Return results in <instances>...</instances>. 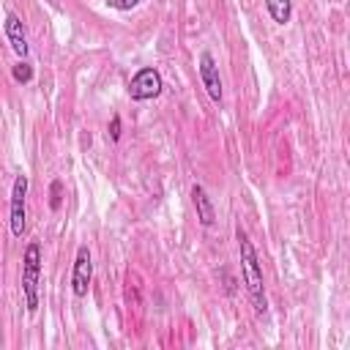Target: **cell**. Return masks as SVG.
Here are the masks:
<instances>
[{
    "label": "cell",
    "mask_w": 350,
    "mask_h": 350,
    "mask_svg": "<svg viewBox=\"0 0 350 350\" xmlns=\"http://www.w3.org/2000/svg\"><path fill=\"white\" fill-rule=\"evenodd\" d=\"M238 249H241V273L246 282V290L252 295V304L260 314L268 312V298H265V284H262V271H260V260L257 252L249 241V235L243 230H238Z\"/></svg>",
    "instance_id": "1"
},
{
    "label": "cell",
    "mask_w": 350,
    "mask_h": 350,
    "mask_svg": "<svg viewBox=\"0 0 350 350\" xmlns=\"http://www.w3.org/2000/svg\"><path fill=\"white\" fill-rule=\"evenodd\" d=\"M38 282H41V246L33 241L25 246V257H22V295L27 312L38 309Z\"/></svg>",
    "instance_id": "2"
},
{
    "label": "cell",
    "mask_w": 350,
    "mask_h": 350,
    "mask_svg": "<svg viewBox=\"0 0 350 350\" xmlns=\"http://www.w3.org/2000/svg\"><path fill=\"white\" fill-rule=\"evenodd\" d=\"M161 88H164L161 74H159L156 68L145 66V68H139V71L131 77V82H129V96H131L134 101H150V98H156V96L161 93Z\"/></svg>",
    "instance_id": "3"
},
{
    "label": "cell",
    "mask_w": 350,
    "mask_h": 350,
    "mask_svg": "<svg viewBox=\"0 0 350 350\" xmlns=\"http://www.w3.org/2000/svg\"><path fill=\"white\" fill-rule=\"evenodd\" d=\"M90 279H93V260H90V249L79 246L77 257H74V268H71V290L77 298H85L90 290Z\"/></svg>",
    "instance_id": "4"
},
{
    "label": "cell",
    "mask_w": 350,
    "mask_h": 350,
    "mask_svg": "<svg viewBox=\"0 0 350 350\" xmlns=\"http://www.w3.org/2000/svg\"><path fill=\"white\" fill-rule=\"evenodd\" d=\"M25 197H27V175H16L11 186V235L22 238L25 232Z\"/></svg>",
    "instance_id": "5"
},
{
    "label": "cell",
    "mask_w": 350,
    "mask_h": 350,
    "mask_svg": "<svg viewBox=\"0 0 350 350\" xmlns=\"http://www.w3.org/2000/svg\"><path fill=\"white\" fill-rule=\"evenodd\" d=\"M200 79H202V88L208 90V96L216 101V104H221V77H219V66H216V60H213V55L211 52H202L200 55Z\"/></svg>",
    "instance_id": "6"
},
{
    "label": "cell",
    "mask_w": 350,
    "mask_h": 350,
    "mask_svg": "<svg viewBox=\"0 0 350 350\" xmlns=\"http://www.w3.org/2000/svg\"><path fill=\"white\" fill-rule=\"evenodd\" d=\"M3 27H5V38H8L11 49H14L19 57H27V49H30V46H27V33H25L22 19H19L14 11H8V14H5Z\"/></svg>",
    "instance_id": "7"
},
{
    "label": "cell",
    "mask_w": 350,
    "mask_h": 350,
    "mask_svg": "<svg viewBox=\"0 0 350 350\" xmlns=\"http://www.w3.org/2000/svg\"><path fill=\"white\" fill-rule=\"evenodd\" d=\"M191 200H194V208H197V219H200V224H202V227H211V224L216 221V211H213V202H211V197L205 194V189H202L200 183H194V186H191Z\"/></svg>",
    "instance_id": "8"
},
{
    "label": "cell",
    "mask_w": 350,
    "mask_h": 350,
    "mask_svg": "<svg viewBox=\"0 0 350 350\" xmlns=\"http://www.w3.org/2000/svg\"><path fill=\"white\" fill-rule=\"evenodd\" d=\"M265 8L276 25H287L293 16V0H265Z\"/></svg>",
    "instance_id": "9"
},
{
    "label": "cell",
    "mask_w": 350,
    "mask_h": 350,
    "mask_svg": "<svg viewBox=\"0 0 350 350\" xmlns=\"http://www.w3.org/2000/svg\"><path fill=\"white\" fill-rule=\"evenodd\" d=\"M11 77H14L16 82H30V79H33V66L25 63V60H19V63L11 68Z\"/></svg>",
    "instance_id": "10"
},
{
    "label": "cell",
    "mask_w": 350,
    "mask_h": 350,
    "mask_svg": "<svg viewBox=\"0 0 350 350\" xmlns=\"http://www.w3.org/2000/svg\"><path fill=\"white\" fill-rule=\"evenodd\" d=\"M60 189H63V183L60 180H52V186H49V208L52 211L60 208Z\"/></svg>",
    "instance_id": "11"
},
{
    "label": "cell",
    "mask_w": 350,
    "mask_h": 350,
    "mask_svg": "<svg viewBox=\"0 0 350 350\" xmlns=\"http://www.w3.org/2000/svg\"><path fill=\"white\" fill-rule=\"evenodd\" d=\"M112 8H118V11H129V8H134L139 0H107Z\"/></svg>",
    "instance_id": "12"
},
{
    "label": "cell",
    "mask_w": 350,
    "mask_h": 350,
    "mask_svg": "<svg viewBox=\"0 0 350 350\" xmlns=\"http://www.w3.org/2000/svg\"><path fill=\"white\" fill-rule=\"evenodd\" d=\"M109 137H112L115 142L120 139V118H118V115H115V118H112V123H109Z\"/></svg>",
    "instance_id": "13"
}]
</instances>
